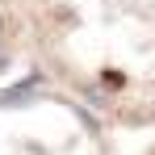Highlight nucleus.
Masks as SVG:
<instances>
[{
	"label": "nucleus",
	"mask_w": 155,
	"mask_h": 155,
	"mask_svg": "<svg viewBox=\"0 0 155 155\" xmlns=\"http://www.w3.org/2000/svg\"><path fill=\"white\" fill-rule=\"evenodd\" d=\"M51 76L109 126H155V0H38Z\"/></svg>",
	"instance_id": "nucleus-1"
},
{
	"label": "nucleus",
	"mask_w": 155,
	"mask_h": 155,
	"mask_svg": "<svg viewBox=\"0 0 155 155\" xmlns=\"http://www.w3.org/2000/svg\"><path fill=\"white\" fill-rule=\"evenodd\" d=\"M143 155H155V143H151V147H147V151H143Z\"/></svg>",
	"instance_id": "nucleus-2"
}]
</instances>
